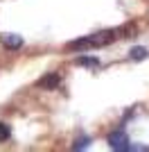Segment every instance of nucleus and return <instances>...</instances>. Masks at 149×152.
I'll return each instance as SVG.
<instances>
[{
  "instance_id": "1",
  "label": "nucleus",
  "mask_w": 149,
  "mask_h": 152,
  "mask_svg": "<svg viewBox=\"0 0 149 152\" xmlns=\"http://www.w3.org/2000/svg\"><path fill=\"white\" fill-rule=\"evenodd\" d=\"M118 39V32L113 30H99L95 32V34H88V37L84 39H77V41H72V43L66 48V50H84V48H102V45H108L111 41H115Z\"/></svg>"
},
{
  "instance_id": "2",
  "label": "nucleus",
  "mask_w": 149,
  "mask_h": 152,
  "mask_svg": "<svg viewBox=\"0 0 149 152\" xmlns=\"http://www.w3.org/2000/svg\"><path fill=\"white\" fill-rule=\"evenodd\" d=\"M0 43L5 45L7 50H18V48H23L25 41L20 34H12V32H2L0 34Z\"/></svg>"
},
{
  "instance_id": "3",
  "label": "nucleus",
  "mask_w": 149,
  "mask_h": 152,
  "mask_svg": "<svg viewBox=\"0 0 149 152\" xmlns=\"http://www.w3.org/2000/svg\"><path fill=\"white\" fill-rule=\"evenodd\" d=\"M108 145L118 152H124L129 148V136L124 132H113V134H108Z\"/></svg>"
},
{
  "instance_id": "4",
  "label": "nucleus",
  "mask_w": 149,
  "mask_h": 152,
  "mask_svg": "<svg viewBox=\"0 0 149 152\" xmlns=\"http://www.w3.org/2000/svg\"><path fill=\"white\" fill-rule=\"evenodd\" d=\"M59 82H61V77L56 75V73H50V75H45V77H41V80H38V86H41V89H56V86H59Z\"/></svg>"
},
{
  "instance_id": "5",
  "label": "nucleus",
  "mask_w": 149,
  "mask_h": 152,
  "mask_svg": "<svg viewBox=\"0 0 149 152\" xmlns=\"http://www.w3.org/2000/svg\"><path fill=\"white\" fill-rule=\"evenodd\" d=\"M147 48H142V45H133V48H131L129 50V57L133 59V61H140V59H147Z\"/></svg>"
},
{
  "instance_id": "6",
  "label": "nucleus",
  "mask_w": 149,
  "mask_h": 152,
  "mask_svg": "<svg viewBox=\"0 0 149 152\" xmlns=\"http://www.w3.org/2000/svg\"><path fill=\"white\" fill-rule=\"evenodd\" d=\"M77 64H79V66H86V68H95V66H99V59L97 57H79Z\"/></svg>"
},
{
  "instance_id": "7",
  "label": "nucleus",
  "mask_w": 149,
  "mask_h": 152,
  "mask_svg": "<svg viewBox=\"0 0 149 152\" xmlns=\"http://www.w3.org/2000/svg\"><path fill=\"white\" fill-rule=\"evenodd\" d=\"M9 134H12L9 125H7V123H0V141H7V139H9Z\"/></svg>"
}]
</instances>
